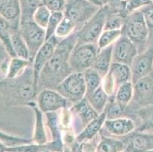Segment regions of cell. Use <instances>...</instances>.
I'll use <instances>...</instances> for the list:
<instances>
[{
	"instance_id": "1",
	"label": "cell",
	"mask_w": 153,
	"mask_h": 152,
	"mask_svg": "<svg viewBox=\"0 0 153 152\" xmlns=\"http://www.w3.org/2000/svg\"><path fill=\"white\" fill-rule=\"evenodd\" d=\"M76 43V31L59 41L53 56L44 65L39 75L37 94L44 89L56 90L59 84L72 73L69 65V56Z\"/></svg>"
},
{
	"instance_id": "2",
	"label": "cell",
	"mask_w": 153,
	"mask_h": 152,
	"mask_svg": "<svg viewBox=\"0 0 153 152\" xmlns=\"http://www.w3.org/2000/svg\"><path fill=\"white\" fill-rule=\"evenodd\" d=\"M0 95L7 109L27 106L35 101L37 91L32 65L19 76L0 80Z\"/></svg>"
},
{
	"instance_id": "3",
	"label": "cell",
	"mask_w": 153,
	"mask_h": 152,
	"mask_svg": "<svg viewBox=\"0 0 153 152\" xmlns=\"http://www.w3.org/2000/svg\"><path fill=\"white\" fill-rule=\"evenodd\" d=\"M121 31L122 35L126 36L136 46L139 53L146 48L149 31L141 10L136 11L126 17Z\"/></svg>"
},
{
	"instance_id": "4",
	"label": "cell",
	"mask_w": 153,
	"mask_h": 152,
	"mask_svg": "<svg viewBox=\"0 0 153 152\" xmlns=\"http://www.w3.org/2000/svg\"><path fill=\"white\" fill-rule=\"evenodd\" d=\"M133 85V97L124 112V116L130 118H133L140 109L153 106V71L147 76L137 81Z\"/></svg>"
},
{
	"instance_id": "5",
	"label": "cell",
	"mask_w": 153,
	"mask_h": 152,
	"mask_svg": "<svg viewBox=\"0 0 153 152\" xmlns=\"http://www.w3.org/2000/svg\"><path fill=\"white\" fill-rule=\"evenodd\" d=\"M108 8L107 5L101 7L98 12L88 21L76 32V45L86 44H97L98 38L104 30Z\"/></svg>"
},
{
	"instance_id": "6",
	"label": "cell",
	"mask_w": 153,
	"mask_h": 152,
	"mask_svg": "<svg viewBox=\"0 0 153 152\" xmlns=\"http://www.w3.org/2000/svg\"><path fill=\"white\" fill-rule=\"evenodd\" d=\"M100 8L87 0H66L63 13L76 24L77 31L98 12Z\"/></svg>"
},
{
	"instance_id": "7",
	"label": "cell",
	"mask_w": 153,
	"mask_h": 152,
	"mask_svg": "<svg viewBox=\"0 0 153 152\" xmlns=\"http://www.w3.org/2000/svg\"><path fill=\"white\" fill-rule=\"evenodd\" d=\"M56 91L72 104H76L85 97L86 85L83 73L72 72L57 86Z\"/></svg>"
},
{
	"instance_id": "8",
	"label": "cell",
	"mask_w": 153,
	"mask_h": 152,
	"mask_svg": "<svg viewBox=\"0 0 153 152\" xmlns=\"http://www.w3.org/2000/svg\"><path fill=\"white\" fill-rule=\"evenodd\" d=\"M98 51L97 44L76 45L69 56V65L72 72L84 73L92 68Z\"/></svg>"
},
{
	"instance_id": "9",
	"label": "cell",
	"mask_w": 153,
	"mask_h": 152,
	"mask_svg": "<svg viewBox=\"0 0 153 152\" xmlns=\"http://www.w3.org/2000/svg\"><path fill=\"white\" fill-rule=\"evenodd\" d=\"M132 81V70L130 65L112 62L108 73L102 79L101 86L109 97L115 95L120 86Z\"/></svg>"
},
{
	"instance_id": "10",
	"label": "cell",
	"mask_w": 153,
	"mask_h": 152,
	"mask_svg": "<svg viewBox=\"0 0 153 152\" xmlns=\"http://www.w3.org/2000/svg\"><path fill=\"white\" fill-rule=\"evenodd\" d=\"M19 31L27 44L32 63L36 53L46 41L45 29L38 26L34 21H30L20 24Z\"/></svg>"
},
{
	"instance_id": "11",
	"label": "cell",
	"mask_w": 153,
	"mask_h": 152,
	"mask_svg": "<svg viewBox=\"0 0 153 152\" xmlns=\"http://www.w3.org/2000/svg\"><path fill=\"white\" fill-rule=\"evenodd\" d=\"M131 70L133 84L153 71V35L149 39L146 48L135 58L131 65Z\"/></svg>"
},
{
	"instance_id": "12",
	"label": "cell",
	"mask_w": 153,
	"mask_h": 152,
	"mask_svg": "<svg viewBox=\"0 0 153 152\" xmlns=\"http://www.w3.org/2000/svg\"><path fill=\"white\" fill-rule=\"evenodd\" d=\"M37 104L44 113L56 112L59 110L69 108L72 104L59 92L52 89H44L37 94Z\"/></svg>"
},
{
	"instance_id": "13",
	"label": "cell",
	"mask_w": 153,
	"mask_h": 152,
	"mask_svg": "<svg viewBox=\"0 0 153 152\" xmlns=\"http://www.w3.org/2000/svg\"><path fill=\"white\" fill-rule=\"evenodd\" d=\"M136 129V124L132 118L123 116L117 119H106L100 134L122 139L135 132Z\"/></svg>"
},
{
	"instance_id": "14",
	"label": "cell",
	"mask_w": 153,
	"mask_h": 152,
	"mask_svg": "<svg viewBox=\"0 0 153 152\" xmlns=\"http://www.w3.org/2000/svg\"><path fill=\"white\" fill-rule=\"evenodd\" d=\"M69 110L73 120V129L80 130V132L88 124L99 115L91 107L86 97L77 104H73L72 107H69Z\"/></svg>"
},
{
	"instance_id": "15",
	"label": "cell",
	"mask_w": 153,
	"mask_h": 152,
	"mask_svg": "<svg viewBox=\"0 0 153 152\" xmlns=\"http://www.w3.org/2000/svg\"><path fill=\"white\" fill-rule=\"evenodd\" d=\"M138 53L136 46L126 36L121 35L114 44L113 62L125 64L131 67Z\"/></svg>"
},
{
	"instance_id": "16",
	"label": "cell",
	"mask_w": 153,
	"mask_h": 152,
	"mask_svg": "<svg viewBox=\"0 0 153 152\" xmlns=\"http://www.w3.org/2000/svg\"><path fill=\"white\" fill-rule=\"evenodd\" d=\"M61 40L53 35L49 40H46L44 44L39 49L37 53L34 56L33 62H32V68L34 72V81L36 85H37V81L39 79V75L44 65L49 62L50 59L52 58L58 44Z\"/></svg>"
},
{
	"instance_id": "17",
	"label": "cell",
	"mask_w": 153,
	"mask_h": 152,
	"mask_svg": "<svg viewBox=\"0 0 153 152\" xmlns=\"http://www.w3.org/2000/svg\"><path fill=\"white\" fill-rule=\"evenodd\" d=\"M123 139L130 152H147L153 150V133L133 132Z\"/></svg>"
},
{
	"instance_id": "18",
	"label": "cell",
	"mask_w": 153,
	"mask_h": 152,
	"mask_svg": "<svg viewBox=\"0 0 153 152\" xmlns=\"http://www.w3.org/2000/svg\"><path fill=\"white\" fill-rule=\"evenodd\" d=\"M106 119L107 111L105 108L104 112L99 114L98 117H96L95 119L90 122L84 128V129L76 136V144L79 145L83 142H88L98 136Z\"/></svg>"
},
{
	"instance_id": "19",
	"label": "cell",
	"mask_w": 153,
	"mask_h": 152,
	"mask_svg": "<svg viewBox=\"0 0 153 152\" xmlns=\"http://www.w3.org/2000/svg\"><path fill=\"white\" fill-rule=\"evenodd\" d=\"M27 107L33 109L35 117V123H34V135L32 138V142L39 145L46 144L48 142L47 132H46L45 125H44L43 112L39 109L36 101H32L27 104Z\"/></svg>"
},
{
	"instance_id": "20",
	"label": "cell",
	"mask_w": 153,
	"mask_h": 152,
	"mask_svg": "<svg viewBox=\"0 0 153 152\" xmlns=\"http://www.w3.org/2000/svg\"><path fill=\"white\" fill-rule=\"evenodd\" d=\"M132 119L136 124L135 132L153 133V106L139 110Z\"/></svg>"
},
{
	"instance_id": "21",
	"label": "cell",
	"mask_w": 153,
	"mask_h": 152,
	"mask_svg": "<svg viewBox=\"0 0 153 152\" xmlns=\"http://www.w3.org/2000/svg\"><path fill=\"white\" fill-rule=\"evenodd\" d=\"M113 49L114 44L98 50L92 68L104 78L108 73L113 62Z\"/></svg>"
},
{
	"instance_id": "22",
	"label": "cell",
	"mask_w": 153,
	"mask_h": 152,
	"mask_svg": "<svg viewBox=\"0 0 153 152\" xmlns=\"http://www.w3.org/2000/svg\"><path fill=\"white\" fill-rule=\"evenodd\" d=\"M126 150V142L123 138L106 136L100 134L97 152H122Z\"/></svg>"
},
{
	"instance_id": "23",
	"label": "cell",
	"mask_w": 153,
	"mask_h": 152,
	"mask_svg": "<svg viewBox=\"0 0 153 152\" xmlns=\"http://www.w3.org/2000/svg\"><path fill=\"white\" fill-rule=\"evenodd\" d=\"M0 15L11 24L12 29H19L21 19L20 0H9Z\"/></svg>"
},
{
	"instance_id": "24",
	"label": "cell",
	"mask_w": 153,
	"mask_h": 152,
	"mask_svg": "<svg viewBox=\"0 0 153 152\" xmlns=\"http://www.w3.org/2000/svg\"><path fill=\"white\" fill-rule=\"evenodd\" d=\"M10 40L12 50L15 57L30 60V53L25 41L22 37L19 29H12L10 33Z\"/></svg>"
},
{
	"instance_id": "25",
	"label": "cell",
	"mask_w": 153,
	"mask_h": 152,
	"mask_svg": "<svg viewBox=\"0 0 153 152\" xmlns=\"http://www.w3.org/2000/svg\"><path fill=\"white\" fill-rule=\"evenodd\" d=\"M85 97L91 107L98 114L104 112L110 98L101 85L91 94L86 95Z\"/></svg>"
},
{
	"instance_id": "26",
	"label": "cell",
	"mask_w": 153,
	"mask_h": 152,
	"mask_svg": "<svg viewBox=\"0 0 153 152\" xmlns=\"http://www.w3.org/2000/svg\"><path fill=\"white\" fill-rule=\"evenodd\" d=\"M134 94V85L132 81L123 83L117 88L115 94L117 102L126 109L131 102Z\"/></svg>"
},
{
	"instance_id": "27",
	"label": "cell",
	"mask_w": 153,
	"mask_h": 152,
	"mask_svg": "<svg viewBox=\"0 0 153 152\" xmlns=\"http://www.w3.org/2000/svg\"><path fill=\"white\" fill-rule=\"evenodd\" d=\"M32 63L28 59L19 58V57H10L9 62V67L7 73L5 75L6 79H14L19 76L27 67L31 65Z\"/></svg>"
},
{
	"instance_id": "28",
	"label": "cell",
	"mask_w": 153,
	"mask_h": 152,
	"mask_svg": "<svg viewBox=\"0 0 153 152\" xmlns=\"http://www.w3.org/2000/svg\"><path fill=\"white\" fill-rule=\"evenodd\" d=\"M21 19L20 24L33 21L35 11L43 5V0H20Z\"/></svg>"
},
{
	"instance_id": "29",
	"label": "cell",
	"mask_w": 153,
	"mask_h": 152,
	"mask_svg": "<svg viewBox=\"0 0 153 152\" xmlns=\"http://www.w3.org/2000/svg\"><path fill=\"white\" fill-rule=\"evenodd\" d=\"M46 119H47V126L49 128L52 136L53 141L62 140V134L61 129L60 121L59 117L56 112H51L45 113ZM63 142V141H62Z\"/></svg>"
},
{
	"instance_id": "30",
	"label": "cell",
	"mask_w": 153,
	"mask_h": 152,
	"mask_svg": "<svg viewBox=\"0 0 153 152\" xmlns=\"http://www.w3.org/2000/svg\"><path fill=\"white\" fill-rule=\"evenodd\" d=\"M83 75L86 85V95L91 94L101 85L103 78L93 68L86 70L83 73Z\"/></svg>"
},
{
	"instance_id": "31",
	"label": "cell",
	"mask_w": 153,
	"mask_h": 152,
	"mask_svg": "<svg viewBox=\"0 0 153 152\" xmlns=\"http://www.w3.org/2000/svg\"><path fill=\"white\" fill-rule=\"evenodd\" d=\"M121 30H104L97 42L98 50L104 49L108 46L114 44L121 37Z\"/></svg>"
},
{
	"instance_id": "32",
	"label": "cell",
	"mask_w": 153,
	"mask_h": 152,
	"mask_svg": "<svg viewBox=\"0 0 153 152\" xmlns=\"http://www.w3.org/2000/svg\"><path fill=\"white\" fill-rule=\"evenodd\" d=\"M126 15L118 12H111L108 11L104 30H121L124 24Z\"/></svg>"
},
{
	"instance_id": "33",
	"label": "cell",
	"mask_w": 153,
	"mask_h": 152,
	"mask_svg": "<svg viewBox=\"0 0 153 152\" xmlns=\"http://www.w3.org/2000/svg\"><path fill=\"white\" fill-rule=\"evenodd\" d=\"M75 31H76V24L72 20H70L69 18L64 15V18L56 30L55 36L58 37L59 40H62Z\"/></svg>"
},
{
	"instance_id": "34",
	"label": "cell",
	"mask_w": 153,
	"mask_h": 152,
	"mask_svg": "<svg viewBox=\"0 0 153 152\" xmlns=\"http://www.w3.org/2000/svg\"><path fill=\"white\" fill-rule=\"evenodd\" d=\"M0 142L5 145L7 148L15 147V146L22 145L32 143V139H27L23 137H19L10 135L0 130Z\"/></svg>"
},
{
	"instance_id": "35",
	"label": "cell",
	"mask_w": 153,
	"mask_h": 152,
	"mask_svg": "<svg viewBox=\"0 0 153 152\" xmlns=\"http://www.w3.org/2000/svg\"><path fill=\"white\" fill-rule=\"evenodd\" d=\"M107 119H117L120 117L124 116L125 108L122 107L117 102L115 95L111 96L106 106Z\"/></svg>"
},
{
	"instance_id": "36",
	"label": "cell",
	"mask_w": 153,
	"mask_h": 152,
	"mask_svg": "<svg viewBox=\"0 0 153 152\" xmlns=\"http://www.w3.org/2000/svg\"><path fill=\"white\" fill-rule=\"evenodd\" d=\"M52 12L45 5H42L37 8L33 15V21L42 28L45 29L49 22Z\"/></svg>"
},
{
	"instance_id": "37",
	"label": "cell",
	"mask_w": 153,
	"mask_h": 152,
	"mask_svg": "<svg viewBox=\"0 0 153 152\" xmlns=\"http://www.w3.org/2000/svg\"><path fill=\"white\" fill-rule=\"evenodd\" d=\"M64 18L63 12H52L50 20L45 28L46 40H49L51 37L55 35V32L58 25Z\"/></svg>"
},
{
	"instance_id": "38",
	"label": "cell",
	"mask_w": 153,
	"mask_h": 152,
	"mask_svg": "<svg viewBox=\"0 0 153 152\" xmlns=\"http://www.w3.org/2000/svg\"><path fill=\"white\" fill-rule=\"evenodd\" d=\"M126 12L128 15L152 3L151 0H124Z\"/></svg>"
},
{
	"instance_id": "39",
	"label": "cell",
	"mask_w": 153,
	"mask_h": 152,
	"mask_svg": "<svg viewBox=\"0 0 153 152\" xmlns=\"http://www.w3.org/2000/svg\"><path fill=\"white\" fill-rule=\"evenodd\" d=\"M140 10L143 12L145 21L146 22L150 37L153 35V3L152 2L149 5L142 8Z\"/></svg>"
},
{
	"instance_id": "40",
	"label": "cell",
	"mask_w": 153,
	"mask_h": 152,
	"mask_svg": "<svg viewBox=\"0 0 153 152\" xmlns=\"http://www.w3.org/2000/svg\"><path fill=\"white\" fill-rule=\"evenodd\" d=\"M66 4V0H43V5L51 12H64Z\"/></svg>"
},
{
	"instance_id": "41",
	"label": "cell",
	"mask_w": 153,
	"mask_h": 152,
	"mask_svg": "<svg viewBox=\"0 0 153 152\" xmlns=\"http://www.w3.org/2000/svg\"><path fill=\"white\" fill-rule=\"evenodd\" d=\"M9 0H0V13L3 10L5 5L9 2Z\"/></svg>"
},
{
	"instance_id": "42",
	"label": "cell",
	"mask_w": 153,
	"mask_h": 152,
	"mask_svg": "<svg viewBox=\"0 0 153 152\" xmlns=\"http://www.w3.org/2000/svg\"><path fill=\"white\" fill-rule=\"evenodd\" d=\"M87 1H89V2H92V3L95 4V5H98V6H100V7L104 6V5H102V3L101 2V1H100V0H87Z\"/></svg>"
},
{
	"instance_id": "43",
	"label": "cell",
	"mask_w": 153,
	"mask_h": 152,
	"mask_svg": "<svg viewBox=\"0 0 153 152\" xmlns=\"http://www.w3.org/2000/svg\"><path fill=\"white\" fill-rule=\"evenodd\" d=\"M6 149H7L6 146L0 142V152H6Z\"/></svg>"
},
{
	"instance_id": "44",
	"label": "cell",
	"mask_w": 153,
	"mask_h": 152,
	"mask_svg": "<svg viewBox=\"0 0 153 152\" xmlns=\"http://www.w3.org/2000/svg\"><path fill=\"white\" fill-rule=\"evenodd\" d=\"M100 1H101V2L102 3L103 5H106L109 0H100Z\"/></svg>"
},
{
	"instance_id": "45",
	"label": "cell",
	"mask_w": 153,
	"mask_h": 152,
	"mask_svg": "<svg viewBox=\"0 0 153 152\" xmlns=\"http://www.w3.org/2000/svg\"><path fill=\"white\" fill-rule=\"evenodd\" d=\"M62 152H72V151L71 150V149H69V148H65L63 150V151Z\"/></svg>"
},
{
	"instance_id": "46",
	"label": "cell",
	"mask_w": 153,
	"mask_h": 152,
	"mask_svg": "<svg viewBox=\"0 0 153 152\" xmlns=\"http://www.w3.org/2000/svg\"><path fill=\"white\" fill-rule=\"evenodd\" d=\"M41 152H53V151H41Z\"/></svg>"
},
{
	"instance_id": "47",
	"label": "cell",
	"mask_w": 153,
	"mask_h": 152,
	"mask_svg": "<svg viewBox=\"0 0 153 152\" xmlns=\"http://www.w3.org/2000/svg\"><path fill=\"white\" fill-rule=\"evenodd\" d=\"M147 152H153V150H152V151H147Z\"/></svg>"
},
{
	"instance_id": "48",
	"label": "cell",
	"mask_w": 153,
	"mask_h": 152,
	"mask_svg": "<svg viewBox=\"0 0 153 152\" xmlns=\"http://www.w3.org/2000/svg\"><path fill=\"white\" fill-rule=\"evenodd\" d=\"M151 1H152V3H153V0H151Z\"/></svg>"
}]
</instances>
